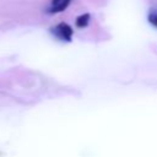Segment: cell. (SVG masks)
Returning <instances> with one entry per match:
<instances>
[{
    "label": "cell",
    "mask_w": 157,
    "mask_h": 157,
    "mask_svg": "<svg viewBox=\"0 0 157 157\" xmlns=\"http://www.w3.org/2000/svg\"><path fill=\"white\" fill-rule=\"evenodd\" d=\"M50 33L63 42H71L74 31H72L71 26L67 25L66 22H60L50 28Z\"/></svg>",
    "instance_id": "6da1fadb"
},
{
    "label": "cell",
    "mask_w": 157,
    "mask_h": 157,
    "mask_svg": "<svg viewBox=\"0 0 157 157\" xmlns=\"http://www.w3.org/2000/svg\"><path fill=\"white\" fill-rule=\"evenodd\" d=\"M90 18H91V16H90V13H82V15H80V16H77L76 17V20H75V25H76V27H78V28H83V27H86L87 25H88V22H90Z\"/></svg>",
    "instance_id": "3957f363"
},
{
    "label": "cell",
    "mask_w": 157,
    "mask_h": 157,
    "mask_svg": "<svg viewBox=\"0 0 157 157\" xmlns=\"http://www.w3.org/2000/svg\"><path fill=\"white\" fill-rule=\"evenodd\" d=\"M147 20L152 26L157 27V11H151L147 16Z\"/></svg>",
    "instance_id": "277c9868"
},
{
    "label": "cell",
    "mask_w": 157,
    "mask_h": 157,
    "mask_svg": "<svg viewBox=\"0 0 157 157\" xmlns=\"http://www.w3.org/2000/svg\"><path fill=\"white\" fill-rule=\"evenodd\" d=\"M72 0H52L49 7L47 9L48 13H58L66 10V7L70 5Z\"/></svg>",
    "instance_id": "7a4b0ae2"
}]
</instances>
